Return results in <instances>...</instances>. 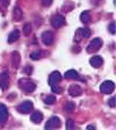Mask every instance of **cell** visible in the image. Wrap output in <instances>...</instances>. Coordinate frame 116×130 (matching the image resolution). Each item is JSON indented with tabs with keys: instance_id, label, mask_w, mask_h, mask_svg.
Returning a JSON list of instances; mask_svg holds the SVG:
<instances>
[{
	"instance_id": "obj_3",
	"label": "cell",
	"mask_w": 116,
	"mask_h": 130,
	"mask_svg": "<svg viewBox=\"0 0 116 130\" xmlns=\"http://www.w3.org/2000/svg\"><path fill=\"white\" fill-rule=\"evenodd\" d=\"M19 85H20V87L23 89L24 92H27V93L34 92L35 88H36L35 84H34L32 81L28 80V79H21V80L19 81Z\"/></svg>"
},
{
	"instance_id": "obj_24",
	"label": "cell",
	"mask_w": 116,
	"mask_h": 130,
	"mask_svg": "<svg viewBox=\"0 0 116 130\" xmlns=\"http://www.w3.org/2000/svg\"><path fill=\"white\" fill-rule=\"evenodd\" d=\"M30 32H31V26H30V23H26L23 26V34L26 36L30 35Z\"/></svg>"
},
{
	"instance_id": "obj_1",
	"label": "cell",
	"mask_w": 116,
	"mask_h": 130,
	"mask_svg": "<svg viewBox=\"0 0 116 130\" xmlns=\"http://www.w3.org/2000/svg\"><path fill=\"white\" fill-rule=\"evenodd\" d=\"M102 46V41H101V38L99 37H95L93 38L92 41H91V43L87 45V52H89V54H92V52H95L97 51V50H100V48Z\"/></svg>"
},
{
	"instance_id": "obj_4",
	"label": "cell",
	"mask_w": 116,
	"mask_h": 130,
	"mask_svg": "<svg viewBox=\"0 0 116 130\" xmlns=\"http://www.w3.org/2000/svg\"><path fill=\"white\" fill-rule=\"evenodd\" d=\"M114 89H115V84L110 80L103 81L102 84L100 85V91L103 94H110V93H113Z\"/></svg>"
},
{
	"instance_id": "obj_30",
	"label": "cell",
	"mask_w": 116,
	"mask_h": 130,
	"mask_svg": "<svg viewBox=\"0 0 116 130\" xmlns=\"http://www.w3.org/2000/svg\"><path fill=\"white\" fill-rule=\"evenodd\" d=\"M95 125H88V127H87V129H95Z\"/></svg>"
},
{
	"instance_id": "obj_21",
	"label": "cell",
	"mask_w": 116,
	"mask_h": 130,
	"mask_svg": "<svg viewBox=\"0 0 116 130\" xmlns=\"http://www.w3.org/2000/svg\"><path fill=\"white\" fill-rule=\"evenodd\" d=\"M56 102V96L55 95H49V96L44 98V103L46 105H54Z\"/></svg>"
},
{
	"instance_id": "obj_8",
	"label": "cell",
	"mask_w": 116,
	"mask_h": 130,
	"mask_svg": "<svg viewBox=\"0 0 116 130\" xmlns=\"http://www.w3.org/2000/svg\"><path fill=\"white\" fill-rule=\"evenodd\" d=\"M0 87L3 91L9 87V76H8V72H3L0 73Z\"/></svg>"
},
{
	"instance_id": "obj_5",
	"label": "cell",
	"mask_w": 116,
	"mask_h": 130,
	"mask_svg": "<svg viewBox=\"0 0 116 130\" xmlns=\"http://www.w3.org/2000/svg\"><path fill=\"white\" fill-rule=\"evenodd\" d=\"M51 24L54 28H60L65 24V18L60 14H56L52 16L51 19Z\"/></svg>"
},
{
	"instance_id": "obj_19",
	"label": "cell",
	"mask_w": 116,
	"mask_h": 130,
	"mask_svg": "<svg viewBox=\"0 0 116 130\" xmlns=\"http://www.w3.org/2000/svg\"><path fill=\"white\" fill-rule=\"evenodd\" d=\"M80 20L82 23H88V22L91 21V13H89L88 11L82 12L80 15Z\"/></svg>"
},
{
	"instance_id": "obj_6",
	"label": "cell",
	"mask_w": 116,
	"mask_h": 130,
	"mask_svg": "<svg viewBox=\"0 0 116 130\" xmlns=\"http://www.w3.org/2000/svg\"><path fill=\"white\" fill-rule=\"evenodd\" d=\"M16 109L21 114H28V113H30L32 109V102L31 101H24V102H22L20 106H18Z\"/></svg>"
},
{
	"instance_id": "obj_28",
	"label": "cell",
	"mask_w": 116,
	"mask_h": 130,
	"mask_svg": "<svg viewBox=\"0 0 116 130\" xmlns=\"http://www.w3.org/2000/svg\"><path fill=\"white\" fill-rule=\"evenodd\" d=\"M52 1H54V0H42V5L45 6V7H49V6L52 4Z\"/></svg>"
},
{
	"instance_id": "obj_14",
	"label": "cell",
	"mask_w": 116,
	"mask_h": 130,
	"mask_svg": "<svg viewBox=\"0 0 116 130\" xmlns=\"http://www.w3.org/2000/svg\"><path fill=\"white\" fill-rule=\"evenodd\" d=\"M89 63H91V65L94 66V68H100L101 65L103 64V59H102V57L101 56H94V57L91 58Z\"/></svg>"
},
{
	"instance_id": "obj_26",
	"label": "cell",
	"mask_w": 116,
	"mask_h": 130,
	"mask_svg": "<svg viewBox=\"0 0 116 130\" xmlns=\"http://www.w3.org/2000/svg\"><path fill=\"white\" fill-rule=\"evenodd\" d=\"M115 28H116L115 22H111V23L109 24V27H108L109 32H110V34H115Z\"/></svg>"
},
{
	"instance_id": "obj_13",
	"label": "cell",
	"mask_w": 116,
	"mask_h": 130,
	"mask_svg": "<svg viewBox=\"0 0 116 130\" xmlns=\"http://www.w3.org/2000/svg\"><path fill=\"white\" fill-rule=\"evenodd\" d=\"M12 58H11V62H12V66L14 69H18L20 65V60H21V57H20V54L18 51H14L12 52Z\"/></svg>"
},
{
	"instance_id": "obj_10",
	"label": "cell",
	"mask_w": 116,
	"mask_h": 130,
	"mask_svg": "<svg viewBox=\"0 0 116 130\" xmlns=\"http://www.w3.org/2000/svg\"><path fill=\"white\" fill-rule=\"evenodd\" d=\"M54 40H55V35L52 31H44L42 34V41L45 45H51L54 43Z\"/></svg>"
},
{
	"instance_id": "obj_9",
	"label": "cell",
	"mask_w": 116,
	"mask_h": 130,
	"mask_svg": "<svg viewBox=\"0 0 116 130\" xmlns=\"http://www.w3.org/2000/svg\"><path fill=\"white\" fill-rule=\"evenodd\" d=\"M60 80H62V74H60L58 71H54V72L49 76V85L51 87L57 85Z\"/></svg>"
},
{
	"instance_id": "obj_7",
	"label": "cell",
	"mask_w": 116,
	"mask_h": 130,
	"mask_svg": "<svg viewBox=\"0 0 116 130\" xmlns=\"http://www.w3.org/2000/svg\"><path fill=\"white\" fill-rule=\"evenodd\" d=\"M59 127H60V120H59V117H57V116L50 117L45 124V129H57V128H59Z\"/></svg>"
},
{
	"instance_id": "obj_22",
	"label": "cell",
	"mask_w": 116,
	"mask_h": 130,
	"mask_svg": "<svg viewBox=\"0 0 116 130\" xmlns=\"http://www.w3.org/2000/svg\"><path fill=\"white\" fill-rule=\"evenodd\" d=\"M42 55H43L42 51H34L30 54V58L34 60H37V59H40V58H42Z\"/></svg>"
},
{
	"instance_id": "obj_12",
	"label": "cell",
	"mask_w": 116,
	"mask_h": 130,
	"mask_svg": "<svg viewBox=\"0 0 116 130\" xmlns=\"http://www.w3.org/2000/svg\"><path fill=\"white\" fill-rule=\"evenodd\" d=\"M8 119V109L5 105L0 103V123H5Z\"/></svg>"
},
{
	"instance_id": "obj_27",
	"label": "cell",
	"mask_w": 116,
	"mask_h": 130,
	"mask_svg": "<svg viewBox=\"0 0 116 130\" xmlns=\"http://www.w3.org/2000/svg\"><path fill=\"white\" fill-rule=\"evenodd\" d=\"M115 102H116V99H115V96H113V98H110L108 100V105H109V107H115Z\"/></svg>"
},
{
	"instance_id": "obj_17",
	"label": "cell",
	"mask_w": 116,
	"mask_h": 130,
	"mask_svg": "<svg viewBox=\"0 0 116 130\" xmlns=\"http://www.w3.org/2000/svg\"><path fill=\"white\" fill-rule=\"evenodd\" d=\"M65 78L66 79H80L79 73L76 70H69L65 72Z\"/></svg>"
},
{
	"instance_id": "obj_2",
	"label": "cell",
	"mask_w": 116,
	"mask_h": 130,
	"mask_svg": "<svg viewBox=\"0 0 116 130\" xmlns=\"http://www.w3.org/2000/svg\"><path fill=\"white\" fill-rule=\"evenodd\" d=\"M91 36V30L88 28H78L74 35V41L76 42H80L84 38H88Z\"/></svg>"
},
{
	"instance_id": "obj_20",
	"label": "cell",
	"mask_w": 116,
	"mask_h": 130,
	"mask_svg": "<svg viewBox=\"0 0 116 130\" xmlns=\"http://www.w3.org/2000/svg\"><path fill=\"white\" fill-rule=\"evenodd\" d=\"M74 108H76V105H74V102H72V101L66 102V105H65V107H64V109L68 111V113L73 111V110H74Z\"/></svg>"
},
{
	"instance_id": "obj_18",
	"label": "cell",
	"mask_w": 116,
	"mask_h": 130,
	"mask_svg": "<svg viewBox=\"0 0 116 130\" xmlns=\"http://www.w3.org/2000/svg\"><path fill=\"white\" fill-rule=\"evenodd\" d=\"M13 16H14V20L15 21H20L22 19V11L20 7H14V11H13Z\"/></svg>"
},
{
	"instance_id": "obj_15",
	"label": "cell",
	"mask_w": 116,
	"mask_h": 130,
	"mask_svg": "<svg viewBox=\"0 0 116 130\" xmlns=\"http://www.w3.org/2000/svg\"><path fill=\"white\" fill-rule=\"evenodd\" d=\"M20 37V31L18 29L13 30V31L8 35V43H14V42H16V41L19 40Z\"/></svg>"
},
{
	"instance_id": "obj_11",
	"label": "cell",
	"mask_w": 116,
	"mask_h": 130,
	"mask_svg": "<svg viewBox=\"0 0 116 130\" xmlns=\"http://www.w3.org/2000/svg\"><path fill=\"white\" fill-rule=\"evenodd\" d=\"M81 93H82V89L77 84H72L69 88V94L71 96H79V95H81Z\"/></svg>"
},
{
	"instance_id": "obj_29",
	"label": "cell",
	"mask_w": 116,
	"mask_h": 130,
	"mask_svg": "<svg viewBox=\"0 0 116 130\" xmlns=\"http://www.w3.org/2000/svg\"><path fill=\"white\" fill-rule=\"evenodd\" d=\"M51 88H52V91H54L55 93H62L63 92V89L60 88V87H57L56 85H55V86H52Z\"/></svg>"
},
{
	"instance_id": "obj_16",
	"label": "cell",
	"mask_w": 116,
	"mask_h": 130,
	"mask_svg": "<svg viewBox=\"0 0 116 130\" xmlns=\"http://www.w3.org/2000/svg\"><path fill=\"white\" fill-rule=\"evenodd\" d=\"M30 120H31L34 123H40L42 120H43V114L41 111H34V113L30 115Z\"/></svg>"
},
{
	"instance_id": "obj_23",
	"label": "cell",
	"mask_w": 116,
	"mask_h": 130,
	"mask_svg": "<svg viewBox=\"0 0 116 130\" xmlns=\"http://www.w3.org/2000/svg\"><path fill=\"white\" fill-rule=\"evenodd\" d=\"M8 5H9V1L8 0H0V11L5 12L7 9Z\"/></svg>"
},
{
	"instance_id": "obj_25",
	"label": "cell",
	"mask_w": 116,
	"mask_h": 130,
	"mask_svg": "<svg viewBox=\"0 0 116 130\" xmlns=\"http://www.w3.org/2000/svg\"><path fill=\"white\" fill-rule=\"evenodd\" d=\"M66 129L71 130V129H76V125H74V122L72 120H68L66 121Z\"/></svg>"
}]
</instances>
